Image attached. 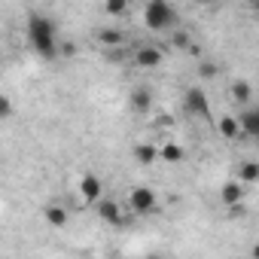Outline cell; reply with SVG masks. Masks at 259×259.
Segmentation results:
<instances>
[{
  "instance_id": "6da1fadb",
  "label": "cell",
  "mask_w": 259,
  "mask_h": 259,
  "mask_svg": "<svg viewBox=\"0 0 259 259\" xmlns=\"http://www.w3.org/2000/svg\"><path fill=\"white\" fill-rule=\"evenodd\" d=\"M28 43L31 49L46 58V61H55L58 58V31H55V22L40 16V13H31L28 16Z\"/></svg>"
},
{
  "instance_id": "7a4b0ae2",
  "label": "cell",
  "mask_w": 259,
  "mask_h": 259,
  "mask_svg": "<svg viewBox=\"0 0 259 259\" xmlns=\"http://www.w3.org/2000/svg\"><path fill=\"white\" fill-rule=\"evenodd\" d=\"M144 22L150 31H171L174 22H177V13L168 0H147L144 7Z\"/></svg>"
},
{
  "instance_id": "3957f363",
  "label": "cell",
  "mask_w": 259,
  "mask_h": 259,
  "mask_svg": "<svg viewBox=\"0 0 259 259\" xmlns=\"http://www.w3.org/2000/svg\"><path fill=\"white\" fill-rule=\"evenodd\" d=\"M128 207H132V213L144 217V213H156L159 210V201H156V192L150 186H138L132 189V195H128Z\"/></svg>"
},
{
  "instance_id": "277c9868",
  "label": "cell",
  "mask_w": 259,
  "mask_h": 259,
  "mask_svg": "<svg viewBox=\"0 0 259 259\" xmlns=\"http://www.w3.org/2000/svg\"><path fill=\"white\" fill-rule=\"evenodd\" d=\"M183 107H186V113H192V116H198V119H210V104H207V95L201 92V89H186V95H183Z\"/></svg>"
},
{
  "instance_id": "5b68a950",
  "label": "cell",
  "mask_w": 259,
  "mask_h": 259,
  "mask_svg": "<svg viewBox=\"0 0 259 259\" xmlns=\"http://www.w3.org/2000/svg\"><path fill=\"white\" fill-rule=\"evenodd\" d=\"M101 192H104V183H101V177H95V174H85V177L79 180V195H82L89 204H98Z\"/></svg>"
},
{
  "instance_id": "8992f818",
  "label": "cell",
  "mask_w": 259,
  "mask_h": 259,
  "mask_svg": "<svg viewBox=\"0 0 259 259\" xmlns=\"http://www.w3.org/2000/svg\"><path fill=\"white\" fill-rule=\"evenodd\" d=\"M98 217L110 226H122V207L113 198H98Z\"/></svg>"
},
{
  "instance_id": "52a82bcc",
  "label": "cell",
  "mask_w": 259,
  "mask_h": 259,
  "mask_svg": "<svg viewBox=\"0 0 259 259\" xmlns=\"http://www.w3.org/2000/svg\"><path fill=\"white\" fill-rule=\"evenodd\" d=\"M244 192H247V183H241V180H229V183H223V189H220V201L229 207V204H238V201H244Z\"/></svg>"
},
{
  "instance_id": "ba28073f",
  "label": "cell",
  "mask_w": 259,
  "mask_h": 259,
  "mask_svg": "<svg viewBox=\"0 0 259 259\" xmlns=\"http://www.w3.org/2000/svg\"><path fill=\"white\" fill-rule=\"evenodd\" d=\"M238 122L247 138H259V107H247L244 113H238Z\"/></svg>"
},
{
  "instance_id": "9c48e42d",
  "label": "cell",
  "mask_w": 259,
  "mask_h": 259,
  "mask_svg": "<svg viewBox=\"0 0 259 259\" xmlns=\"http://www.w3.org/2000/svg\"><path fill=\"white\" fill-rule=\"evenodd\" d=\"M135 64H138V67H159V64H162V49H156V46H141V49L135 52Z\"/></svg>"
},
{
  "instance_id": "30bf717a",
  "label": "cell",
  "mask_w": 259,
  "mask_h": 259,
  "mask_svg": "<svg viewBox=\"0 0 259 259\" xmlns=\"http://www.w3.org/2000/svg\"><path fill=\"white\" fill-rule=\"evenodd\" d=\"M217 132H220L226 141H238V138H244V132H241V122H238L235 116H223V119L217 122Z\"/></svg>"
},
{
  "instance_id": "8fae6325",
  "label": "cell",
  "mask_w": 259,
  "mask_h": 259,
  "mask_svg": "<svg viewBox=\"0 0 259 259\" xmlns=\"http://www.w3.org/2000/svg\"><path fill=\"white\" fill-rule=\"evenodd\" d=\"M132 110H135V113H150V110H153V95H150L147 85H138V89L132 92Z\"/></svg>"
},
{
  "instance_id": "7c38bea8",
  "label": "cell",
  "mask_w": 259,
  "mask_h": 259,
  "mask_svg": "<svg viewBox=\"0 0 259 259\" xmlns=\"http://www.w3.org/2000/svg\"><path fill=\"white\" fill-rule=\"evenodd\" d=\"M159 159H162V153H159L153 144H138V147H135V162H138V165H156Z\"/></svg>"
},
{
  "instance_id": "4fadbf2b",
  "label": "cell",
  "mask_w": 259,
  "mask_h": 259,
  "mask_svg": "<svg viewBox=\"0 0 259 259\" xmlns=\"http://www.w3.org/2000/svg\"><path fill=\"white\" fill-rule=\"evenodd\" d=\"M98 43L107 46V49H116V46L125 43V34H122L119 28H101V31H98Z\"/></svg>"
},
{
  "instance_id": "5bb4252c",
  "label": "cell",
  "mask_w": 259,
  "mask_h": 259,
  "mask_svg": "<svg viewBox=\"0 0 259 259\" xmlns=\"http://www.w3.org/2000/svg\"><path fill=\"white\" fill-rule=\"evenodd\" d=\"M43 220H46L49 226L61 229V226H67V210H64L61 204H46V207H43Z\"/></svg>"
},
{
  "instance_id": "9a60e30c",
  "label": "cell",
  "mask_w": 259,
  "mask_h": 259,
  "mask_svg": "<svg viewBox=\"0 0 259 259\" xmlns=\"http://www.w3.org/2000/svg\"><path fill=\"white\" fill-rule=\"evenodd\" d=\"M238 180L247 183V186L256 183V180H259V162H244V165L238 168Z\"/></svg>"
},
{
  "instance_id": "2e32d148",
  "label": "cell",
  "mask_w": 259,
  "mask_h": 259,
  "mask_svg": "<svg viewBox=\"0 0 259 259\" xmlns=\"http://www.w3.org/2000/svg\"><path fill=\"white\" fill-rule=\"evenodd\" d=\"M159 153H162V162H171V165L183 162V156H186V153H183V147H177V144H165Z\"/></svg>"
},
{
  "instance_id": "e0dca14e",
  "label": "cell",
  "mask_w": 259,
  "mask_h": 259,
  "mask_svg": "<svg viewBox=\"0 0 259 259\" xmlns=\"http://www.w3.org/2000/svg\"><path fill=\"white\" fill-rule=\"evenodd\" d=\"M232 98H235L238 104H247V101H250V82H244V79L232 82Z\"/></svg>"
},
{
  "instance_id": "ac0fdd59",
  "label": "cell",
  "mask_w": 259,
  "mask_h": 259,
  "mask_svg": "<svg viewBox=\"0 0 259 259\" xmlns=\"http://www.w3.org/2000/svg\"><path fill=\"white\" fill-rule=\"evenodd\" d=\"M104 7H107L110 16H125L128 13V0H107Z\"/></svg>"
},
{
  "instance_id": "d6986e66",
  "label": "cell",
  "mask_w": 259,
  "mask_h": 259,
  "mask_svg": "<svg viewBox=\"0 0 259 259\" xmlns=\"http://www.w3.org/2000/svg\"><path fill=\"white\" fill-rule=\"evenodd\" d=\"M171 43H174L177 49H186V52H189V46H192V40H189L186 31H171Z\"/></svg>"
},
{
  "instance_id": "ffe728a7",
  "label": "cell",
  "mask_w": 259,
  "mask_h": 259,
  "mask_svg": "<svg viewBox=\"0 0 259 259\" xmlns=\"http://www.w3.org/2000/svg\"><path fill=\"white\" fill-rule=\"evenodd\" d=\"M0 116H4V119H10L13 116V101L4 95V98H0Z\"/></svg>"
},
{
  "instance_id": "44dd1931",
  "label": "cell",
  "mask_w": 259,
  "mask_h": 259,
  "mask_svg": "<svg viewBox=\"0 0 259 259\" xmlns=\"http://www.w3.org/2000/svg\"><path fill=\"white\" fill-rule=\"evenodd\" d=\"M198 73H201V76H204V79H213V76H217V67H213V64H207V61H204V64H198Z\"/></svg>"
},
{
  "instance_id": "7402d4cb",
  "label": "cell",
  "mask_w": 259,
  "mask_h": 259,
  "mask_svg": "<svg viewBox=\"0 0 259 259\" xmlns=\"http://www.w3.org/2000/svg\"><path fill=\"white\" fill-rule=\"evenodd\" d=\"M61 55H64V58H73V55H76V46H73V43H61Z\"/></svg>"
},
{
  "instance_id": "603a6c76",
  "label": "cell",
  "mask_w": 259,
  "mask_h": 259,
  "mask_svg": "<svg viewBox=\"0 0 259 259\" xmlns=\"http://www.w3.org/2000/svg\"><path fill=\"white\" fill-rule=\"evenodd\" d=\"M253 256H259V244H256V247H253Z\"/></svg>"
},
{
  "instance_id": "cb8c5ba5",
  "label": "cell",
  "mask_w": 259,
  "mask_h": 259,
  "mask_svg": "<svg viewBox=\"0 0 259 259\" xmlns=\"http://www.w3.org/2000/svg\"><path fill=\"white\" fill-rule=\"evenodd\" d=\"M256 7H259V0H256Z\"/></svg>"
},
{
  "instance_id": "d4e9b609",
  "label": "cell",
  "mask_w": 259,
  "mask_h": 259,
  "mask_svg": "<svg viewBox=\"0 0 259 259\" xmlns=\"http://www.w3.org/2000/svg\"><path fill=\"white\" fill-rule=\"evenodd\" d=\"M256 141H259V138H256Z\"/></svg>"
}]
</instances>
